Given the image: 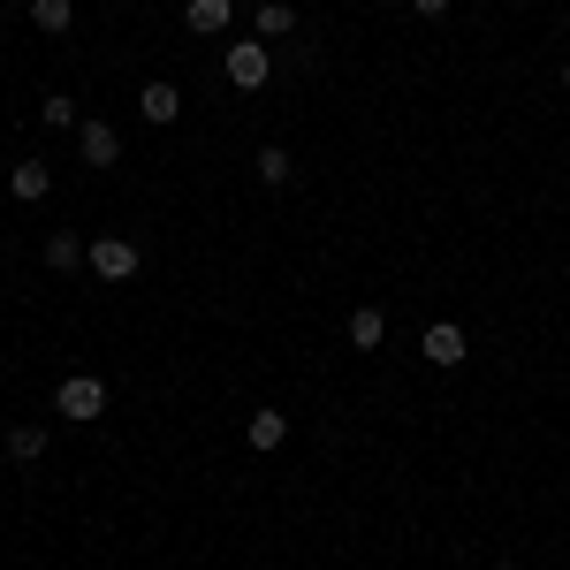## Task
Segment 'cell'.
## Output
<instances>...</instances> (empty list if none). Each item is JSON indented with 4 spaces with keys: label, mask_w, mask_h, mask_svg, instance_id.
<instances>
[{
    "label": "cell",
    "mask_w": 570,
    "mask_h": 570,
    "mask_svg": "<svg viewBox=\"0 0 570 570\" xmlns=\"http://www.w3.org/2000/svg\"><path fill=\"white\" fill-rule=\"evenodd\" d=\"M53 411L77 419V426H91V419L107 411V381H99V373H69V381L53 389Z\"/></svg>",
    "instance_id": "obj_1"
},
{
    "label": "cell",
    "mask_w": 570,
    "mask_h": 570,
    "mask_svg": "<svg viewBox=\"0 0 570 570\" xmlns=\"http://www.w3.org/2000/svg\"><path fill=\"white\" fill-rule=\"evenodd\" d=\"M220 69H228V85H236V91H259L266 69H274V53H266V39H244V46H228Z\"/></svg>",
    "instance_id": "obj_2"
},
{
    "label": "cell",
    "mask_w": 570,
    "mask_h": 570,
    "mask_svg": "<svg viewBox=\"0 0 570 570\" xmlns=\"http://www.w3.org/2000/svg\"><path fill=\"white\" fill-rule=\"evenodd\" d=\"M85 266L99 274V282H130V274H137V244H130V236H99Z\"/></svg>",
    "instance_id": "obj_3"
},
{
    "label": "cell",
    "mask_w": 570,
    "mask_h": 570,
    "mask_svg": "<svg viewBox=\"0 0 570 570\" xmlns=\"http://www.w3.org/2000/svg\"><path fill=\"white\" fill-rule=\"evenodd\" d=\"M77 153H85V168H115L122 160V130L115 122H77Z\"/></svg>",
    "instance_id": "obj_4"
},
{
    "label": "cell",
    "mask_w": 570,
    "mask_h": 570,
    "mask_svg": "<svg viewBox=\"0 0 570 570\" xmlns=\"http://www.w3.org/2000/svg\"><path fill=\"white\" fill-rule=\"evenodd\" d=\"M419 351H426V365H464V357H472V343H464V327H456V320H434Z\"/></svg>",
    "instance_id": "obj_5"
},
{
    "label": "cell",
    "mask_w": 570,
    "mask_h": 570,
    "mask_svg": "<svg viewBox=\"0 0 570 570\" xmlns=\"http://www.w3.org/2000/svg\"><path fill=\"white\" fill-rule=\"evenodd\" d=\"M183 23H190L198 39H220V31L236 23V0H183Z\"/></svg>",
    "instance_id": "obj_6"
},
{
    "label": "cell",
    "mask_w": 570,
    "mask_h": 570,
    "mask_svg": "<svg viewBox=\"0 0 570 570\" xmlns=\"http://www.w3.org/2000/svg\"><path fill=\"white\" fill-rule=\"evenodd\" d=\"M85 259H91V244L77 228H53V236H46V266H53V274H77Z\"/></svg>",
    "instance_id": "obj_7"
},
{
    "label": "cell",
    "mask_w": 570,
    "mask_h": 570,
    "mask_svg": "<svg viewBox=\"0 0 570 570\" xmlns=\"http://www.w3.org/2000/svg\"><path fill=\"white\" fill-rule=\"evenodd\" d=\"M289 31H297V8L289 0H259L252 8V39H289Z\"/></svg>",
    "instance_id": "obj_8"
},
{
    "label": "cell",
    "mask_w": 570,
    "mask_h": 570,
    "mask_svg": "<svg viewBox=\"0 0 570 570\" xmlns=\"http://www.w3.org/2000/svg\"><path fill=\"white\" fill-rule=\"evenodd\" d=\"M137 115H145L153 130H168V122L183 115V91H176V85H145V99H137Z\"/></svg>",
    "instance_id": "obj_9"
},
{
    "label": "cell",
    "mask_w": 570,
    "mask_h": 570,
    "mask_svg": "<svg viewBox=\"0 0 570 570\" xmlns=\"http://www.w3.org/2000/svg\"><path fill=\"white\" fill-rule=\"evenodd\" d=\"M389 343V312L381 305H357L351 312V351H381Z\"/></svg>",
    "instance_id": "obj_10"
},
{
    "label": "cell",
    "mask_w": 570,
    "mask_h": 570,
    "mask_svg": "<svg viewBox=\"0 0 570 570\" xmlns=\"http://www.w3.org/2000/svg\"><path fill=\"white\" fill-rule=\"evenodd\" d=\"M8 190H16L23 206H39L46 190H53V168H46V160H23V168H8Z\"/></svg>",
    "instance_id": "obj_11"
},
{
    "label": "cell",
    "mask_w": 570,
    "mask_h": 570,
    "mask_svg": "<svg viewBox=\"0 0 570 570\" xmlns=\"http://www.w3.org/2000/svg\"><path fill=\"white\" fill-rule=\"evenodd\" d=\"M244 441H252V449H282V441H289V419H282V411H252Z\"/></svg>",
    "instance_id": "obj_12"
},
{
    "label": "cell",
    "mask_w": 570,
    "mask_h": 570,
    "mask_svg": "<svg viewBox=\"0 0 570 570\" xmlns=\"http://www.w3.org/2000/svg\"><path fill=\"white\" fill-rule=\"evenodd\" d=\"M69 16H77V0H31V23H39L46 39H61V31H69Z\"/></svg>",
    "instance_id": "obj_13"
},
{
    "label": "cell",
    "mask_w": 570,
    "mask_h": 570,
    "mask_svg": "<svg viewBox=\"0 0 570 570\" xmlns=\"http://www.w3.org/2000/svg\"><path fill=\"white\" fill-rule=\"evenodd\" d=\"M289 176H297V160H289L282 145H259V183H266V190H282Z\"/></svg>",
    "instance_id": "obj_14"
},
{
    "label": "cell",
    "mask_w": 570,
    "mask_h": 570,
    "mask_svg": "<svg viewBox=\"0 0 570 570\" xmlns=\"http://www.w3.org/2000/svg\"><path fill=\"white\" fill-rule=\"evenodd\" d=\"M39 122H46V130H77V99H69V91H46Z\"/></svg>",
    "instance_id": "obj_15"
},
{
    "label": "cell",
    "mask_w": 570,
    "mask_h": 570,
    "mask_svg": "<svg viewBox=\"0 0 570 570\" xmlns=\"http://www.w3.org/2000/svg\"><path fill=\"white\" fill-rule=\"evenodd\" d=\"M8 456H16V464H39L46 456V426H16V434H8Z\"/></svg>",
    "instance_id": "obj_16"
},
{
    "label": "cell",
    "mask_w": 570,
    "mask_h": 570,
    "mask_svg": "<svg viewBox=\"0 0 570 570\" xmlns=\"http://www.w3.org/2000/svg\"><path fill=\"white\" fill-rule=\"evenodd\" d=\"M411 8H419V16H449V0H411Z\"/></svg>",
    "instance_id": "obj_17"
},
{
    "label": "cell",
    "mask_w": 570,
    "mask_h": 570,
    "mask_svg": "<svg viewBox=\"0 0 570 570\" xmlns=\"http://www.w3.org/2000/svg\"><path fill=\"white\" fill-rule=\"evenodd\" d=\"M563 85H570V61H563Z\"/></svg>",
    "instance_id": "obj_18"
},
{
    "label": "cell",
    "mask_w": 570,
    "mask_h": 570,
    "mask_svg": "<svg viewBox=\"0 0 570 570\" xmlns=\"http://www.w3.org/2000/svg\"><path fill=\"white\" fill-rule=\"evenodd\" d=\"M563 31H570V16H563Z\"/></svg>",
    "instance_id": "obj_19"
}]
</instances>
